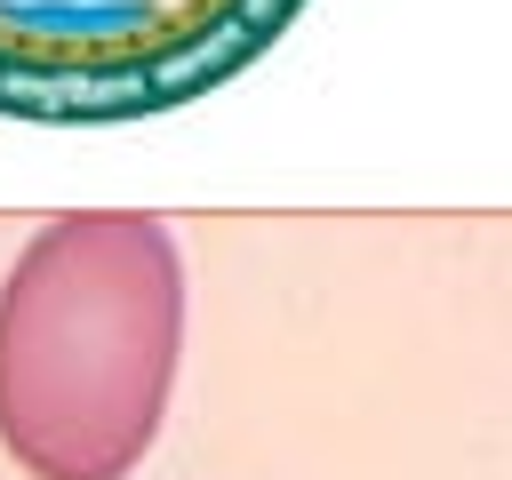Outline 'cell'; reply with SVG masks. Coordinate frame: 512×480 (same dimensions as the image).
Listing matches in <instances>:
<instances>
[{"label":"cell","instance_id":"cell-1","mask_svg":"<svg viewBox=\"0 0 512 480\" xmlns=\"http://www.w3.org/2000/svg\"><path fill=\"white\" fill-rule=\"evenodd\" d=\"M184 360V256L160 216L80 208L0 280V448L32 480H128Z\"/></svg>","mask_w":512,"mask_h":480},{"label":"cell","instance_id":"cell-2","mask_svg":"<svg viewBox=\"0 0 512 480\" xmlns=\"http://www.w3.org/2000/svg\"><path fill=\"white\" fill-rule=\"evenodd\" d=\"M304 0H0V120L120 128L280 48Z\"/></svg>","mask_w":512,"mask_h":480}]
</instances>
